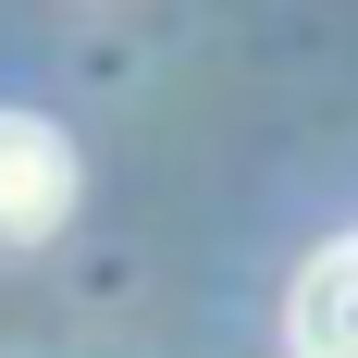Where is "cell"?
Here are the masks:
<instances>
[{
  "instance_id": "1",
  "label": "cell",
  "mask_w": 358,
  "mask_h": 358,
  "mask_svg": "<svg viewBox=\"0 0 358 358\" xmlns=\"http://www.w3.org/2000/svg\"><path fill=\"white\" fill-rule=\"evenodd\" d=\"M62 210H74V136L37 111H0V248L62 235Z\"/></svg>"
},
{
  "instance_id": "2",
  "label": "cell",
  "mask_w": 358,
  "mask_h": 358,
  "mask_svg": "<svg viewBox=\"0 0 358 358\" xmlns=\"http://www.w3.org/2000/svg\"><path fill=\"white\" fill-rule=\"evenodd\" d=\"M285 334H296V358H358V235H346V248H322L309 272H296Z\"/></svg>"
}]
</instances>
